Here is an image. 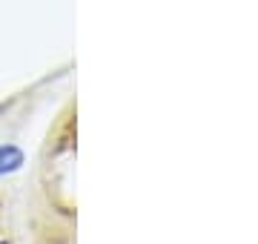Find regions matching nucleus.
Here are the masks:
<instances>
[{"instance_id":"f257e3e1","label":"nucleus","mask_w":258,"mask_h":244,"mask_svg":"<svg viewBox=\"0 0 258 244\" xmlns=\"http://www.w3.org/2000/svg\"><path fill=\"white\" fill-rule=\"evenodd\" d=\"M23 161H26V155H23V150H20L18 144H3L0 147V178L18 172L23 167Z\"/></svg>"}]
</instances>
